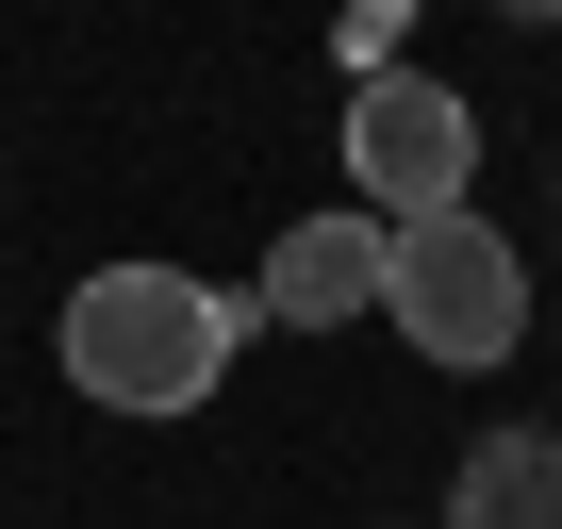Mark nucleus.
I'll use <instances>...</instances> for the list:
<instances>
[{
  "label": "nucleus",
  "instance_id": "nucleus-6",
  "mask_svg": "<svg viewBox=\"0 0 562 529\" xmlns=\"http://www.w3.org/2000/svg\"><path fill=\"white\" fill-rule=\"evenodd\" d=\"M513 18H562V0H513Z\"/></svg>",
  "mask_w": 562,
  "mask_h": 529
},
{
  "label": "nucleus",
  "instance_id": "nucleus-5",
  "mask_svg": "<svg viewBox=\"0 0 562 529\" xmlns=\"http://www.w3.org/2000/svg\"><path fill=\"white\" fill-rule=\"evenodd\" d=\"M447 529H562V430H480L447 480Z\"/></svg>",
  "mask_w": 562,
  "mask_h": 529
},
{
  "label": "nucleus",
  "instance_id": "nucleus-4",
  "mask_svg": "<svg viewBox=\"0 0 562 529\" xmlns=\"http://www.w3.org/2000/svg\"><path fill=\"white\" fill-rule=\"evenodd\" d=\"M381 248H397V232H381L364 199H348V215H299V232L265 248V315H281V331H348V315H381Z\"/></svg>",
  "mask_w": 562,
  "mask_h": 529
},
{
  "label": "nucleus",
  "instance_id": "nucleus-1",
  "mask_svg": "<svg viewBox=\"0 0 562 529\" xmlns=\"http://www.w3.org/2000/svg\"><path fill=\"white\" fill-rule=\"evenodd\" d=\"M248 348V299H215L199 264H83L67 282V381L100 414H199Z\"/></svg>",
  "mask_w": 562,
  "mask_h": 529
},
{
  "label": "nucleus",
  "instance_id": "nucleus-2",
  "mask_svg": "<svg viewBox=\"0 0 562 529\" xmlns=\"http://www.w3.org/2000/svg\"><path fill=\"white\" fill-rule=\"evenodd\" d=\"M381 315L414 331V364H513V331H529V248L463 199V215H414L397 248H381Z\"/></svg>",
  "mask_w": 562,
  "mask_h": 529
},
{
  "label": "nucleus",
  "instance_id": "nucleus-3",
  "mask_svg": "<svg viewBox=\"0 0 562 529\" xmlns=\"http://www.w3.org/2000/svg\"><path fill=\"white\" fill-rule=\"evenodd\" d=\"M348 182H364L381 232L463 215V182H480V116H463L430 67H364V100H348Z\"/></svg>",
  "mask_w": 562,
  "mask_h": 529
}]
</instances>
